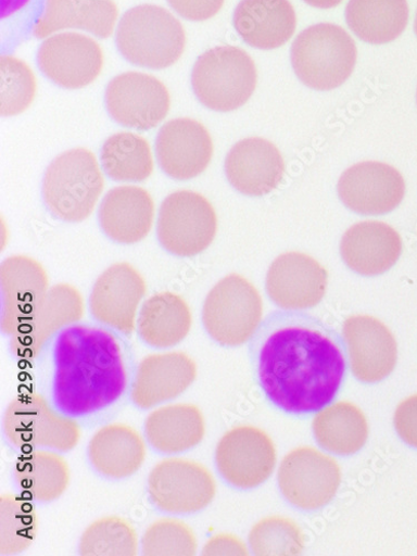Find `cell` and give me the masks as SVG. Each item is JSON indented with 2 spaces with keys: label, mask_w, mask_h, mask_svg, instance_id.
<instances>
[{
  "label": "cell",
  "mask_w": 417,
  "mask_h": 556,
  "mask_svg": "<svg viewBox=\"0 0 417 556\" xmlns=\"http://www.w3.org/2000/svg\"><path fill=\"white\" fill-rule=\"evenodd\" d=\"M250 356L266 400L291 415L327 407L346 379L341 337L326 323L301 312L269 315L252 338Z\"/></svg>",
  "instance_id": "6da1fadb"
},
{
  "label": "cell",
  "mask_w": 417,
  "mask_h": 556,
  "mask_svg": "<svg viewBox=\"0 0 417 556\" xmlns=\"http://www.w3.org/2000/svg\"><path fill=\"white\" fill-rule=\"evenodd\" d=\"M53 361L54 407L74 419L112 406L131 384L129 350L109 330L73 324L58 334Z\"/></svg>",
  "instance_id": "7a4b0ae2"
},
{
  "label": "cell",
  "mask_w": 417,
  "mask_h": 556,
  "mask_svg": "<svg viewBox=\"0 0 417 556\" xmlns=\"http://www.w3.org/2000/svg\"><path fill=\"white\" fill-rule=\"evenodd\" d=\"M117 49L130 64L150 70L175 65L187 46V33L167 10L144 4L127 11L116 31Z\"/></svg>",
  "instance_id": "3957f363"
},
{
  "label": "cell",
  "mask_w": 417,
  "mask_h": 556,
  "mask_svg": "<svg viewBox=\"0 0 417 556\" xmlns=\"http://www.w3.org/2000/svg\"><path fill=\"white\" fill-rule=\"evenodd\" d=\"M357 60L354 39L342 27L324 23L303 30L294 40L291 62L299 79L315 90H332L353 74Z\"/></svg>",
  "instance_id": "277c9868"
},
{
  "label": "cell",
  "mask_w": 417,
  "mask_h": 556,
  "mask_svg": "<svg viewBox=\"0 0 417 556\" xmlns=\"http://www.w3.org/2000/svg\"><path fill=\"white\" fill-rule=\"evenodd\" d=\"M104 185L96 155L74 149L56 157L46 170L43 200L56 217L78 223L94 212Z\"/></svg>",
  "instance_id": "5b68a950"
},
{
  "label": "cell",
  "mask_w": 417,
  "mask_h": 556,
  "mask_svg": "<svg viewBox=\"0 0 417 556\" xmlns=\"http://www.w3.org/2000/svg\"><path fill=\"white\" fill-rule=\"evenodd\" d=\"M253 59L236 46H218L202 54L192 73L199 101L215 112H233L244 106L256 89Z\"/></svg>",
  "instance_id": "8992f818"
},
{
  "label": "cell",
  "mask_w": 417,
  "mask_h": 556,
  "mask_svg": "<svg viewBox=\"0 0 417 556\" xmlns=\"http://www.w3.org/2000/svg\"><path fill=\"white\" fill-rule=\"evenodd\" d=\"M263 317V301L256 288L239 274L223 278L208 293L203 324L222 346L237 348L255 336Z\"/></svg>",
  "instance_id": "52a82bcc"
},
{
  "label": "cell",
  "mask_w": 417,
  "mask_h": 556,
  "mask_svg": "<svg viewBox=\"0 0 417 556\" xmlns=\"http://www.w3.org/2000/svg\"><path fill=\"white\" fill-rule=\"evenodd\" d=\"M3 428L11 444L20 450L70 452L81 437L74 417L58 410L39 393L15 397L4 414Z\"/></svg>",
  "instance_id": "ba28073f"
},
{
  "label": "cell",
  "mask_w": 417,
  "mask_h": 556,
  "mask_svg": "<svg viewBox=\"0 0 417 556\" xmlns=\"http://www.w3.org/2000/svg\"><path fill=\"white\" fill-rule=\"evenodd\" d=\"M216 233V212L202 194L178 191L163 202L157 236L162 247L173 255L195 256L208 249Z\"/></svg>",
  "instance_id": "9c48e42d"
},
{
  "label": "cell",
  "mask_w": 417,
  "mask_h": 556,
  "mask_svg": "<svg viewBox=\"0 0 417 556\" xmlns=\"http://www.w3.org/2000/svg\"><path fill=\"white\" fill-rule=\"evenodd\" d=\"M153 504L168 515L187 516L202 511L216 495V482L201 463L168 457L157 463L149 477Z\"/></svg>",
  "instance_id": "30bf717a"
},
{
  "label": "cell",
  "mask_w": 417,
  "mask_h": 556,
  "mask_svg": "<svg viewBox=\"0 0 417 556\" xmlns=\"http://www.w3.org/2000/svg\"><path fill=\"white\" fill-rule=\"evenodd\" d=\"M341 481L338 460L309 446L290 452L278 470V485L282 494L304 511H315L331 503Z\"/></svg>",
  "instance_id": "8fae6325"
},
{
  "label": "cell",
  "mask_w": 417,
  "mask_h": 556,
  "mask_svg": "<svg viewBox=\"0 0 417 556\" xmlns=\"http://www.w3.org/2000/svg\"><path fill=\"white\" fill-rule=\"evenodd\" d=\"M276 447L270 437L252 426L229 430L219 440L215 460L220 477L230 486L251 490L266 482L276 466Z\"/></svg>",
  "instance_id": "7c38bea8"
},
{
  "label": "cell",
  "mask_w": 417,
  "mask_h": 556,
  "mask_svg": "<svg viewBox=\"0 0 417 556\" xmlns=\"http://www.w3.org/2000/svg\"><path fill=\"white\" fill-rule=\"evenodd\" d=\"M106 108L118 124L149 130L160 125L170 110V94L157 77L127 72L114 77L105 92Z\"/></svg>",
  "instance_id": "4fadbf2b"
},
{
  "label": "cell",
  "mask_w": 417,
  "mask_h": 556,
  "mask_svg": "<svg viewBox=\"0 0 417 556\" xmlns=\"http://www.w3.org/2000/svg\"><path fill=\"white\" fill-rule=\"evenodd\" d=\"M37 63L41 73L56 85L79 89L100 77L104 53L96 39L78 33H62L41 43Z\"/></svg>",
  "instance_id": "5bb4252c"
},
{
  "label": "cell",
  "mask_w": 417,
  "mask_h": 556,
  "mask_svg": "<svg viewBox=\"0 0 417 556\" xmlns=\"http://www.w3.org/2000/svg\"><path fill=\"white\" fill-rule=\"evenodd\" d=\"M147 291L141 273L128 263H117L101 275L92 289L91 315L105 327L130 336L137 328L138 307Z\"/></svg>",
  "instance_id": "9a60e30c"
},
{
  "label": "cell",
  "mask_w": 417,
  "mask_h": 556,
  "mask_svg": "<svg viewBox=\"0 0 417 556\" xmlns=\"http://www.w3.org/2000/svg\"><path fill=\"white\" fill-rule=\"evenodd\" d=\"M352 375L367 384L387 379L397 363V343L390 329L370 315H352L343 326Z\"/></svg>",
  "instance_id": "2e32d148"
},
{
  "label": "cell",
  "mask_w": 417,
  "mask_h": 556,
  "mask_svg": "<svg viewBox=\"0 0 417 556\" xmlns=\"http://www.w3.org/2000/svg\"><path fill=\"white\" fill-rule=\"evenodd\" d=\"M84 313L85 304L78 290L68 285L54 287L13 336L12 353L21 359L37 358L56 334L80 320Z\"/></svg>",
  "instance_id": "e0dca14e"
},
{
  "label": "cell",
  "mask_w": 417,
  "mask_h": 556,
  "mask_svg": "<svg viewBox=\"0 0 417 556\" xmlns=\"http://www.w3.org/2000/svg\"><path fill=\"white\" fill-rule=\"evenodd\" d=\"M328 285V270L312 256L300 252L278 256L266 276L268 296L287 311H304L318 305Z\"/></svg>",
  "instance_id": "ac0fdd59"
},
{
  "label": "cell",
  "mask_w": 417,
  "mask_h": 556,
  "mask_svg": "<svg viewBox=\"0 0 417 556\" xmlns=\"http://www.w3.org/2000/svg\"><path fill=\"white\" fill-rule=\"evenodd\" d=\"M197 378V362L185 352L148 355L135 369L131 402L142 409L153 408L187 392Z\"/></svg>",
  "instance_id": "d6986e66"
},
{
  "label": "cell",
  "mask_w": 417,
  "mask_h": 556,
  "mask_svg": "<svg viewBox=\"0 0 417 556\" xmlns=\"http://www.w3.org/2000/svg\"><path fill=\"white\" fill-rule=\"evenodd\" d=\"M405 185L394 167L381 162H361L340 177L338 192L343 204L361 215H383L402 202Z\"/></svg>",
  "instance_id": "ffe728a7"
},
{
  "label": "cell",
  "mask_w": 417,
  "mask_h": 556,
  "mask_svg": "<svg viewBox=\"0 0 417 556\" xmlns=\"http://www.w3.org/2000/svg\"><path fill=\"white\" fill-rule=\"evenodd\" d=\"M156 155L161 168L169 177L177 180L193 179L211 164L214 155L213 139L208 129L197 119H172L159 132Z\"/></svg>",
  "instance_id": "44dd1931"
},
{
  "label": "cell",
  "mask_w": 417,
  "mask_h": 556,
  "mask_svg": "<svg viewBox=\"0 0 417 556\" xmlns=\"http://www.w3.org/2000/svg\"><path fill=\"white\" fill-rule=\"evenodd\" d=\"M225 173L231 187L248 197H264L278 188L286 162L271 142L262 137L242 139L229 151Z\"/></svg>",
  "instance_id": "7402d4cb"
},
{
  "label": "cell",
  "mask_w": 417,
  "mask_h": 556,
  "mask_svg": "<svg viewBox=\"0 0 417 556\" xmlns=\"http://www.w3.org/2000/svg\"><path fill=\"white\" fill-rule=\"evenodd\" d=\"M2 283V330L15 336L35 313L49 290V277L37 261L17 255L0 267Z\"/></svg>",
  "instance_id": "603a6c76"
},
{
  "label": "cell",
  "mask_w": 417,
  "mask_h": 556,
  "mask_svg": "<svg viewBox=\"0 0 417 556\" xmlns=\"http://www.w3.org/2000/svg\"><path fill=\"white\" fill-rule=\"evenodd\" d=\"M401 251L402 242L397 231L378 220L354 224L341 241L344 263L363 276L384 274L397 262Z\"/></svg>",
  "instance_id": "cb8c5ba5"
},
{
  "label": "cell",
  "mask_w": 417,
  "mask_h": 556,
  "mask_svg": "<svg viewBox=\"0 0 417 556\" xmlns=\"http://www.w3.org/2000/svg\"><path fill=\"white\" fill-rule=\"evenodd\" d=\"M233 24L252 48L271 51L282 48L293 37L298 20L289 0H242Z\"/></svg>",
  "instance_id": "d4e9b609"
},
{
  "label": "cell",
  "mask_w": 417,
  "mask_h": 556,
  "mask_svg": "<svg viewBox=\"0 0 417 556\" xmlns=\"http://www.w3.org/2000/svg\"><path fill=\"white\" fill-rule=\"evenodd\" d=\"M99 217L104 233L111 240L135 244L150 235L155 217L154 200L142 188L118 187L104 198Z\"/></svg>",
  "instance_id": "484cf974"
},
{
  "label": "cell",
  "mask_w": 417,
  "mask_h": 556,
  "mask_svg": "<svg viewBox=\"0 0 417 556\" xmlns=\"http://www.w3.org/2000/svg\"><path fill=\"white\" fill-rule=\"evenodd\" d=\"M87 453L96 471L105 478L122 480L143 467L148 448L143 437L134 428L113 424L92 435Z\"/></svg>",
  "instance_id": "4316f807"
},
{
  "label": "cell",
  "mask_w": 417,
  "mask_h": 556,
  "mask_svg": "<svg viewBox=\"0 0 417 556\" xmlns=\"http://www.w3.org/2000/svg\"><path fill=\"white\" fill-rule=\"evenodd\" d=\"M117 18L118 8L113 0H46L34 31L37 38H46L60 30L81 29L109 38Z\"/></svg>",
  "instance_id": "83f0119b"
},
{
  "label": "cell",
  "mask_w": 417,
  "mask_h": 556,
  "mask_svg": "<svg viewBox=\"0 0 417 556\" xmlns=\"http://www.w3.org/2000/svg\"><path fill=\"white\" fill-rule=\"evenodd\" d=\"M205 432L204 415L194 404L157 407L146 421L148 442L155 451L167 455L192 450L204 440Z\"/></svg>",
  "instance_id": "f1b7e54d"
},
{
  "label": "cell",
  "mask_w": 417,
  "mask_h": 556,
  "mask_svg": "<svg viewBox=\"0 0 417 556\" xmlns=\"http://www.w3.org/2000/svg\"><path fill=\"white\" fill-rule=\"evenodd\" d=\"M193 316L187 301L164 292L150 298L137 319L139 338L149 346L164 350L178 345L191 332Z\"/></svg>",
  "instance_id": "f546056e"
},
{
  "label": "cell",
  "mask_w": 417,
  "mask_h": 556,
  "mask_svg": "<svg viewBox=\"0 0 417 556\" xmlns=\"http://www.w3.org/2000/svg\"><path fill=\"white\" fill-rule=\"evenodd\" d=\"M15 479L25 496L49 503L60 498L71 483L67 460L59 453L35 448L16 460Z\"/></svg>",
  "instance_id": "4dcf8cb0"
},
{
  "label": "cell",
  "mask_w": 417,
  "mask_h": 556,
  "mask_svg": "<svg viewBox=\"0 0 417 556\" xmlns=\"http://www.w3.org/2000/svg\"><path fill=\"white\" fill-rule=\"evenodd\" d=\"M345 18L363 41L389 43L399 38L408 23L406 0H350Z\"/></svg>",
  "instance_id": "1f68e13d"
},
{
  "label": "cell",
  "mask_w": 417,
  "mask_h": 556,
  "mask_svg": "<svg viewBox=\"0 0 417 556\" xmlns=\"http://www.w3.org/2000/svg\"><path fill=\"white\" fill-rule=\"evenodd\" d=\"M317 443L337 455H353L367 442L368 424L362 409L351 402H337L314 417Z\"/></svg>",
  "instance_id": "d6a6232c"
},
{
  "label": "cell",
  "mask_w": 417,
  "mask_h": 556,
  "mask_svg": "<svg viewBox=\"0 0 417 556\" xmlns=\"http://www.w3.org/2000/svg\"><path fill=\"white\" fill-rule=\"evenodd\" d=\"M102 164L116 181H143L154 170L152 149L142 136L125 131L111 136L102 150Z\"/></svg>",
  "instance_id": "836d02e7"
},
{
  "label": "cell",
  "mask_w": 417,
  "mask_h": 556,
  "mask_svg": "<svg viewBox=\"0 0 417 556\" xmlns=\"http://www.w3.org/2000/svg\"><path fill=\"white\" fill-rule=\"evenodd\" d=\"M37 515L30 498L4 494L0 498V554H18L36 538Z\"/></svg>",
  "instance_id": "e575fe53"
},
{
  "label": "cell",
  "mask_w": 417,
  "mask_h": 556,
  "mask_svg": "<svg viewBox=\"0 0 417 556\" xmlns=\"http://www.w3.org/2000/svg\"><path fill=\"white\" fill-rule=\"evenodd\" d=\"M138 535L129 522L119 517H106L92 522L79 541L83 556H135Z\"/></svg>",
  "instance_id": "d590c367"
},
{
  "label": "cell",
  "mask_w": 417,
  "mask_h": 556,
  "mask_svg": "<svg viewBox=\"0 0 417 556\" xmlns=\"http://www.w3.org/2000/svg\"><path fill=\"white\" fill-rule=\"evenodd\" d=\"M249 541L255 555H299L305 544L298 523L285 517L261 520L251 530Z\"/></svg>",
  "instance_id": "8d00e7d4"
},
{
  "label": "cell",
  "mask_w": 417,
  "mask_h": 556,
  "mask_svg": "<svg viewBox=\"0 0 417 556\" xmlns=\"http://www.w3.org/2000/svg\"><path fill=\"white\" fill-rule=\"evenodd\" d=\"M0 70H2L0 113L4 117L20 115L30 106L36 97V76L24 61L9 55L0 59Z\"/></svg>",
  "instance_id": "74e56055"
},
{
  "label": "cell",
  "mask_w": 417,
  "mask_h": 556,
  "mask_svg": "<svg viewBox=\"0 0 417 556\" xmlns=\"http://www.w3.org/2000/svg\"><path fill=\"white\" fill-rule=\"evenodd\" d=\"M198 551L193 529L173 518L152 523L142 539V553L147 556H192Z\"/></svg>",
  "instance_id": "f35d334b"
},
{
  "label": "cell",
  "mask_w": 417,
  "mask_h": 556,
  "mask_svg": "<svg viewBox=\"0 0 417 556\" xmlns=\"http://www.w3.org/2000/svg\"><path fill=\"white\" fill-rule=\"evenodd\" d=\"M170 8L182 18L204 22L216 16L225 0H167Z\"/></svg>",
  "instance_id": "ab89813d"
},
{
  "label": "cell",
  "mask_w": 417,
  "mask_h": 556,
  "mask_svg": "<svg viewBox=\"0 0 417 556\" xmlns=\"http://www.w3.org/2000/svg\"><path fill=\"white\" fill-rule=\"evenodd\" d=\"M394 426L400 438L417 448V394L400 403L394 415Z\"/></svg>",
  "instance_id": "60d3db41"
},
{
  "label": "cell",
  "mask_w": 417,
  "mask_h": 556,
  "mask_svg": "<svg viewBox=\"0 0 417 556\" xmlns=\"http://www.w3.org/2000/svg\"><path fill=\"white\" fill-rule=\"evenodd\" d=\"M245 543L233 534L212 536L203 548V555H249Z\"/></svg>",
  "instance_id": "b9f144b4"
},
{
  "label": "cell",
  "mask_w": 417,
  "mask_h": 556,
  "mask_svg": "<svg viewBox=\"0 0 417 556\" xmlns=\"http://www.w3.org/2000/svg\"><path fill=\"white\" fill-rule=\"evenodd\" d=\"M31 0H2V20L5 21L24 10Z\"/></svg>",
  "instance_id": "7bdbcfd3"
},
{
  "label": "cell",
  "mask_w": 417,
  "mask_h": 556,
  "mask_svg": "<svg viewBox=\"0 0 417 556\" xmlns=\"http://www.w3.org/2000/svg\"><path fill=\"white\" fill-rule=\"evenodd\" d=\"M312 8L320 10H330L340 5L343 0H304Z\"/></svg>",
  "instance_id": "ee69618b"
},
{
  "label": "cell",
  "mask_w": 417,
  "mask_h": 556,
  "mask_svg": "<svg viewBox=\"0 0 417 556\" xmlns=\"http://www.w3.org/2000/svg\"><path fill=\"white\" fill-rule=\"evenodd\" d=\"M414 30L417 36V13H416V17H415Z\"/></svg>",
  "instance_id": "f6af8a7d"
}]
</instances>
